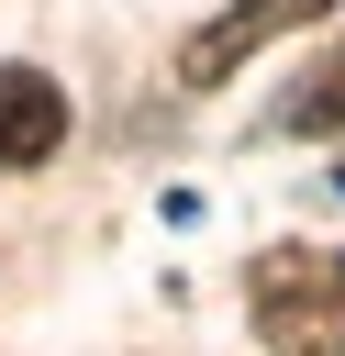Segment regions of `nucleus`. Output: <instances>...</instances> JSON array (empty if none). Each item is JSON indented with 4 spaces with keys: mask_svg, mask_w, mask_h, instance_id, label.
Returning <instances> with one entry per match:
<instances>
[{
    "mask_svg": "<svg viewBox=\"0 0 345 356\" xmlns=\"http://www.w3.org/2000/svg\"><path fill=\"white\" fill-rule=\"evenodd\" d=\"M245 312L278 356H323L345 323V245H267L245 278Z\"/></svg>",
    "mask_w": 345,
    "mask_h": 356,
    "instance_id": "nucleus-1",
    "label": "nucleus"
},
{
    "mask_svg": "<svg viewBox=\"0 0 345 356\" xmlns=\"http://www.w3.org/2000/svg\"><path fill=\"white\" fill-rule=\"evenodd\" d=\"M289 134H345V44L289 89Z\"/></svg>",
    "mask_w": 345,
    "mask_h": 356,
    "instance_id": "nucleus-4",
    "label": "nucleus"
},
{
    "mask_svg": "<svg viewBox=\"0 0 345 356\" xmlns=\"http://www.w3.org/2000/svg\"><path fill=\"white\" fill-rule=\"evenodd\" d=\"M334 0H234V11H211L189 44H178V89H223L245 56H267L278 33H300V22H323Z\"/></svg>",
    "mask_w": 345,
    "mask_h": 356,
    "instance_id": "nucleus-2",
    "label": "nucleus"
},
{
    "mask_svg": "<svg viewBox=\"0 0 345 356\" xmlns=\"http://www.w3.org/2000/svg\"><path fill=\"white\" fill-rule=\"evenodd\" d=\"M67 145V89L45 67H0V167H45Z\"/></svg>",
    "mask_w": 345,
    "mask_h": 356,
    "instance_id": "nucleus-3",
    "label": "nucleus"
}]
</instances>
